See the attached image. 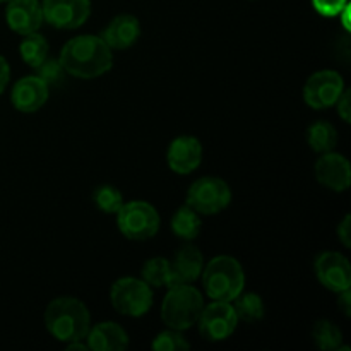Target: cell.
Returning a JSON list of instances; mask_svg holds the SVG:
<instances>
[{"mask_svg": "<svg viewBox=\"0 0 351 351\" xmlns=\"http://www.w3.org/2000/svg\"><path fill=\"white\" fill-rule=\"evenodd\" d=\"M348 3V0H312L314 9L324 17H338Z\"/></svg>", "mask_w": 351, "mask_h": 351, "instance_id": "28", "label": "cell"}, {"mask_svg": "<svg viewBox=\"0 0 351 351\" xmlns=\"http://www.w3.org/2000/svg\"><path fill=\"white\" fill-rule=\"evenodd\" d=\"M86 343L95 351H123L129 348V336L122 326L106 321L89 328Z\"/></svg>", "mask_w": 351, "mask_h": 351, "instance_id": "18", "label": "cell"}, {"mask_svg": "<svg viewBox=\"0 0 351 351\" xmlns=\"http://www.w3.org/2000/svg\"><path fill=\"white\" fill-rule=\"evenodd\" d=\"M48 51H50V47H48L47 38L38 33V31L26 34L19 43L21 58L33 69H36L48 57Z\"/></svg>", "mask_w": 351, "mask_h": 351, "instance_id": "22", "label": "cell"}, {"mask_svg": "<svg viewBox=\"0 0 351 351\" xmlns=\"http://www.w3.org/2000/svg\"><path fill=\"white\" fill-rule=\"evenodd\" d=\"M233 308H235V314L239 317V321L247 322V324H254V322H259L261 319L266 314V307H264V302L261 298V295L257 293H240L235 300L232 302Z\"/></svg>", "mask_w": 351, "mask_h": 351, "instance_id": "21", "label": "cell"}, {"mask_svg": "<svg viewBox=\"0 0 351 351\" xmlns=\"http://www.w3.org/2000/svg\"><path fill=\"white\" fill-rule=\"evenodd\" d=\"M43 19L57 29H77L91 16V0H41Z\"/></svg>", "mask_w": 351, "mask_h": 351, "instance_id": "10", "label": "cell"}, {"mask_svg": "<svg viewBox=\"0 0 351 351\" xmlns=\"http://www.w3.org/2000/svg\"><path fill=\"white\" fill-rule=\"evenodd\" d=\"M315 276L319 283L329 291L341 293L351 288V264L346 256L339 252H322L315 257Z\"/></svg>", "mask_w": 351, "mask_h": 351, "instance_id": "11", "label": "cell"}, {"mask_svg": "<svg viewBox=\"0 0 351 351\" xmlns=\"http://www.w3.org/2000/svg\"><path fill=\"white\" fill-rule=\"evenodd\" d=\"M336 106H338V115L341 117L343 122L348 123L350 117H351V91L350 89H345L341 93V96L336 101Z\"/></svg>", "mask_w": 351, "mask_h": 351, "instance_id": "29", "label": "cell"}, {"mask_svg": "<svg viewBox=\"0 0 351 351\" xmlns=\"http://www.w3.org/2000/svg\"><path fill=\"white\" fill-rule=\"evenodd\" d=\"M239 322L232 302L213 300L209 305H204L195 324L199 326V332L206 341L219 343L235 332Z\"/></svg>", "mask_w": 351, "mask_h": 351, "instance_id": "8", "label": "cell"}, {"mask_svg": "<svg viewBox=\"0 0 351 351\" xmlns=\"http://www.w3.org/2000/svg\"><path fill=\"white\" fill-rule=\"evenodd\" d=\"M312 338L322 351H338L343 343V332L335 322L331 321H319L312 328Z\"/></svg>", "mask_w": 351, "mask_h": 351, "instance_id": "24", "label": "cell"}, {"mask_svg": "<svg viewBox=\"0 0 351 351\" xmlns=\"http://www.w3.org/2000/svg\"><path fill=\"white\" fill-rule=\"evenodd\" d=\"M338 17H339V19H341L343 27H345L346 31H350V3L345 7V9L341 10V12H339Z\"/></svg>", "mask_w": 351, "mask_h": 351, "instance_id": "33", "label": "cell"}, {"mask_svg": "<svg viewBox=\"0 0 351 351\" xmlns=\"http://www.w3.org/2000/svg\"><path fill=\"white\" fill-rule=\"evenodd\" d=\"M151 348L154 351H187L191 348V343L185 339L182 331L168 328L167 331L160 332V335L153 339Z\"/></svg>", "mask_w": 351, "mask_h": 351, "instance_id": "26", "label": "cell"}, {"mask_svg": "<svg viewBox=\"0 0 351 351\" xmlns=\"http://www.w3.org/2000/svg\"><path fill=\"white\" fill-rule=\"evenodd\" d=\"M10 81V65L9 62L5 60V57L0 55V95L7 89Z\"/></svg>", "mask_w": 351, "mask_h": 351, "instance_id": "31", "label": "cell"}, {"mask_svg": "<svg viewBox=\"0 0 351 351\" xmlns=\"http://www.w3.org/2000/svg\"><path fill=\"white\" fill-rule=\"evenodd\" d=\"M9 2V0H0V3H7Z\"/></svg>", "mask_w": 351, "mask_h": 351, "instance_id": "35", "label": "cell"}, {"mask_svg": "<svg viewBox=\"0 0 351 351\" xmlns=\"http://www.w3.org/2000/svg\"><path fill=\"white\" fill-rule=\"evenodd\" d=\"M338 305L341 307V311L345 312L346 317H350L351 315V293L350 290H345L341 291V293H338Z\"/></svg>", "mask_w": 351, "mask_h": 351, "instance_id": "32", "label": "cell"}, {"mask_svg": "<svg viewBox=\"0 0 351 351\" xmlns=\"http://www.w3.org/2000/svg\"><path fill=\"white\" fill-rule=\"evenodd\" d=\"M64 67L60 65L58 58H50L47 57L40 65L36 67V75L40 79H43L48 86L51 84H57L64 79Z\"/></svg>", "mask_w": 351, "mask_h": 351, "instance_id": "27", "label": "cell"}, {"mask_svg": "<svg viewBox=\"0 0 351 351\" xmlns=\"http://www.w3.org/2000/svg\"><path fill=\"white\" fill-rule=\"evenodd\" d=\"M50 96V86L36 74L24 75L10 91V101L21 113H34L45 106Z\"/></svg>", "mask_w": 351, "mask_h": 351, "instance_id": "13", "label": "cell"}, {"mask_svg": "<svg viewBox=\"0 0 351 351\" xmlns=\"http://www.w3.org/2000/svg\"><path fill=\"white\" fill-rule=\"evenodd\" d=\"M45 328L60 343L84 341L91 328V314L77 298H53L45 311Z\"/></svg>", "mask_w": 351, "mask_h": 351, "instance_id": "2", "label": "cell"}, {"mask_svg": "<svg viewBox=\"0 0 351 351\" xmlns=\"http://www.w3.org/2000/svg\"><path fill=\"white\" fill-rule=\"evenodd\" d=\"M345 81L336 71H317L305 81L304 99L307 106L314 110H326L336 105L341 93L345 91Z\"/></svg>", "mask_w": 351, "mask_h": 351, "instance_id": "9", "label": "cell"}, {"mask_svg": "<svg viewBox=\"0 0 351 351\" xmlns=\"http://www.w3.org/2000/svg\"><path fill=\"white\" fill-rule=\"evenodd\" d=\"M141 280L146 281L151 288H170L171 273H170V261L165 257H153L146 261L141 271Z\"/></svg>", "mask_w": 351, "mask_h": 351, "instance_id": "23", "label": "cell"}, {"mask_svg": "<svg viewBox=\"0 0 351 351\" xmlns=\"http://www.w3.org/2000/svg\"><path fill=\"white\" fill-rule=\"evenodd\" d=\"M204 308L201 291L192 285H175L168 288L161 304V321L167 328L185 331L197 322Z\"/></svg>", "mask_w": 351, "mask_h": 351, "instance_id": "4", "label": "cell"}, {"mask_svg": "<svg viewBox=\"0 0 351 351\" xmlns=\"http://www.w3.org/2000/svg\"><path fill=\"white\" fill-rule=\"evenodd\" d=\"M167 163L173 173L189 175L202 163V144L194 136H178L168 146Z\"/></svg>", "mask_w": 351, "mask_h": 351, "instance_id": "14", "label": "cell"}, {"mask_svg": "<svg viewBox=\"0 0 351 351\" xmlns=\"http://www.w3.org/2000/svg\"><path fill=\"white\" fill-rule=\"evenodd\" d=\"M160 223L156 208L146 201L123 202L117 211V226L120 233L132 242L153 239L160 230Z\"/></svg>", "mask_w": 351, "mask_h": 351, "instance_id": "5", "label": "cell"}, {"mask_svg": "<svg viewBox=\"0 0 351 351\" xmlns=\"http://www.w3.org/2000/svg\"><path fill=\"white\" fill-rule=\"evenodd\" d=\"M67 350H69V351H75V350H79V351H88L89 346H88V343L71 341V343H67Z\"/></svg>", "mask_w": 351, "mask_h": 351, "instance_id": "34", "label": "cell"}, {"mask_svg": "<svg viewBox=\"0 0 351 351\" xmlns=\"http://www.w3.org/2000/svg\"><path fill=\"white\" fill-rule=\"evenodd\" d=\"M110 302L119 314L127 317H143L153 307V290L144 280L120 278L110 288Z\"/></svg>", "mask_w": 351, "mask_h": 351, "instance_id": "6", "label": "cell"}, {"mask_svg": "<svg viewBox=\"0 0 351 351\" xmlns=\"http://www.w3.org/2000/svg\"><path fill=\"white\" fill-rule=\"evenodd\" d=\"M93 201H95L96 208L99 211L106 213V215H117V211L123 204V195L117 187L105 184L95 189V192H93Z\"/></svg>", "mask_w": 351, "mask_h": 351, "instance_id": "25", "label": "cell"}, {"mask_svg": "<svg viewBox=\"0 0 351 351\" xmlns=\"http://www.w3.org/2000/svg\"><path fill=\"white\" fill-rule=\"evenodd\" d=\"M315 178L322 187L332 192H345L351 185L350 161L343 154L329 151L315 161Z\"/></svg>", "mask_w": 351, "mask_h": 351, "instance_id": "12", "label": "cell"}, {"mask_svg": "<svg viewBox=\"0 0 351 351\" xmlns=\"http://www.w3.org/2000/svg\"><path fill=\"white\" fill-rule=\"evenodd\" d=\"M202 287L211 300L233 302L245 287V273L235 257L216 256L202 269Z\"/></svg>", "mask_w": 351, "mask_h": 351, "instance_id": "3", "label": "cell"}, {"mask_svg": "<svg viewBox=\"0 0 351 351\" xmlns=\"http://www.w3.org/2000/svg\"><path fill=\"white\" fill-rule=\"evenodd\" d=\"M204 269V257L202 252L191 242H185L175 254L173 261H170L171 285H192L201 278Z\"/></svg>", "mask_w": 351, "mask_h": 351, "instance_id": "16", "label": "cell"}, {"mask_svg": "<svg viewBox=\"0 0 351 351\" xmlns=\"http://www.w3.org/2000/svg\"><path fill=\"white\" fill-rule=\"evenodd\" d=\"M336 233H338V239L341 240L343 245H345L346 249H350L351 247V216L350 215H346L345 218H343V221L338 225Z\"/></svg>", "mask_w": 351, "mask_h": 351, "instance_id": "30", "label": "cell"}, {"mask_svg": "<svg viewBox=\"0 0 351 351\" xmlns=\"http://www.w3.org/2000/svg\"><path fill=\"white\" fill-rule=\"evenodd\" d=\"M58 62L65 74L77 79H96L113 67V50L96 34H79L62 47Z\"/></svg>", "mask_w": 351, "mask_h": 351, "instance_id": "1", "label": "cell"}, {"mask_svg": "<svg viewBox=\"0 0 351 351\" xmlns=\"http://www.w3.org/2000/svg\"><path fill=\"white\" fill-rule=\"evenodd\" d=\"M7 26L14 33L26 36L36 33L43 24V9L40 0H9L5 7Z\"/></svg>", "mask_w": 351, "mask_h": 351, "instance_id": "15", "label": "cell"}, {"mask_svg": "<svg viewBox=\"0 0 351 351\" xmlns=\"http://www.w3.org/2000/svg\"><path fill=\"white\" fill-rule=\"evenodd\" d=\"M185 201L199 215H218L232 202V189L223 178L202 177L189 187Z\"/></svg>", "mask_w": 351, "mask_h": 351, "instance_id": "7", "label": "cell"}, {"mask_svg": "<svg viewBox=\"0 0 351 351\" xmlns=\"http://www.w3.org/2000/svg\"><path fill=\"white\" fill-rule=\"evenodd\" d=\"M141 36V23L132 14H120L113 17L103 29L101 38L112 50H127Z\"/></svg>", "mask_w": 351, "mask_h": 351, "instance_id": "17", "label": "cell"}, {"mask_svg": "<svg viewBox=\"0 0 351 351\" xmlns=\"http://www.w3.org/2000/svg\"><path fill=\"white\" fill-rule=\"evenodd\" d=\"M201 226L202 223L199 218V213L187 204L178 208L171 218V232L185 242H192V240L197 239L199 233H201Z\"/></svg>", "mask_w": 351, "mask_h": 351, "instance_id": "19", "label": "cell"}, {"mask_svg": "<svg viewBox=\"0 0 351 351\" xmlns=\"http://www.w3.org/2000/svg\"><path fill=\"white\" fill-rule=\"evenodd\" d=\"M307 144L312 151L319 154L335 151L336 144H338V132H336L335 125L326 122V120H317L312 125H308Z\"/></svg>", "mask_w": 351, "mask_h": 351, "instance_id": "20", "label": "cell"}]
</instances>
